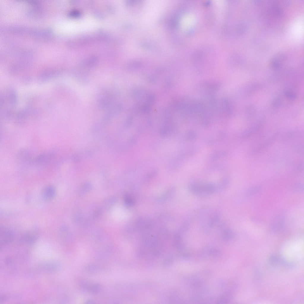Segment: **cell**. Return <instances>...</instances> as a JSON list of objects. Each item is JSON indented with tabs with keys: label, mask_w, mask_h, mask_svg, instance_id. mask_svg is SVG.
<instances>
[{
	"label": "cell",
	"mask_w": 304,
	"mask_h": 304,
	"mask_svg": "<svg viewBox=\"0 0 304 304\" xmlns=\"http://www.w3.org/2000/svg\"><path fill=\"white\" fill-rule=\"evenodd\" d=\"M72 75L76 79L80 82L85 83L88 81V77L85 74L81 72H74L72 74Z\"/></svg>",
	"instance_id": "9c48e42d"
},
{
	"label": "cell",
	"mask_w": 304,
	"mask_h": 304,
	"mask_svg": "<svg viewBox=\"0 0 304 304\" xmlns=\"http://www.w3.org/2000/svg\"><path fill=\"white\" fill-rule=\"evenodd\" d=\"M98 62V59L96 57L91 56L84 63L83 65L88 68H92L96 66Z\"/></svg>",
	"instance_id": "ba28073f"
},
{
	"label": "cell",
	"mask_w": 304,
	"mask_h": 304,
	"mask_svg": "<svg viewBox=\"0 0 304 304\" xmlns=\"http://www.w3.org/2000/svg\"><path fill=\"white\" fill-rule=\"evenodd\" d=\"M15 233L11 228L5 227L0 228V243L1 246L8 244L14 240Z\"/></svg>",
	"instance_id": "6da1fadb"
},
{
	"label": "cell",
	"mask_w": 304,
	"mask_h": 304,
	"mask_svg": "<svg viewBox=\"0 0 304 304\" xmlns=\"http://www.w3.org/2000/svg\"><path fill=\"white\" fill-rule=\"evenodd\" d=\"M60 74L59 71L56 70H48L42 72L39 76V79L45 81L58 77Z\"/></svg>",
	"instance_id": "8992f818"
},
{
	"label": "cell",
	"mask_w": 304,
	"mask_h": 304,
	"mask_svg": "<svg viewBox=\"0 0 304 304\" xmlns=\"http://www.w3.org/2000/svg\"><path fill=\"white\" fill-rule=\"evenodd\" d=\"M115 102L114 97L112 94L105 92L99 96L98 106L100 109L107 110Z\"/></svg>",
	"instance_id": "7a4b0ae2"
},
{
	"label": "cell",
	"mask_w": 304,
	"mask_h": 304,
	"mask_svg": "<svg viewBox=\"0 0 304 304\" xmlns=\"http://www.w3.org/2000/svg\"><path fill=\"white\" fill-rule=\"evenodd\" d=\"M81 218V215L79 214H77L75 215L74 217V220L75 222H78L80 220Z\"/></svg>",
	"instance_id": "7c38bea8"
},
{
	"label": "cell",
	"mask_w": 304,
	"mask_h": 304,
	"mask_svg": "<svg viewBox=\"0 0 304 304\" xmlns=\"http://www.w3.org/2000/svg\"><path fill=\"white\" fill-rule=\"evenodd\" d=\"M92 186L90 184H86L83 185L80 190V192L81 195H83L87 192L90 191L92 189Z\"/></svg>",
	"instance_id": "30bf717a"
},
{
	"label": "cell",
	"mask_w": 304,
	"mask_h": 304,
	"mask_svg": "<svg viewBox=\"0 0 304 304\" xmlns=\"http://www.w3.org/2000/svg\"><path fill=\"white\" fill-rule=\"evenodd\" d=\"M69 14L71 16L73 17H77L79 16L80 15V12L79 11L77 10H72L70 12Z\"/></svg>",
	"instance_id": "8fae6325"
},
{
	"label": "cell",
	"mask_w": 304,
	"mask_h": 304,
	"mask_svg": "<svg viewBox=\"0 0 304 304\" xmlns=\"http://www.w3.org/2000/svg\"><path fill=\"white\" fill-rule=\"evenodd\" d=\"M56 193L55 188L52 186H48L43 190L42 196L43 199L46 201L52 200L55 197Z\"/></svg>",
	"instance_id": "5b68a950"
},
{
	"label": "cell",
	"mask_w": 304,
	"mask_h": 304,
	"mask_svg": "<svg viewBox=\"0 0 304 304\" xmlns=\"http://www.w3.org/2000/svg\"><path fill=\"white\" fill-rule=\"evenodd\" d=\"M269 261L270 264L273 266H281L290 267L292 266L290 264L284 259L274 255H272L270 256Z\"/></svg>",
	"instance_id": "277c9868"
},
{
	"label": "cell",
	"mask_w": 304,
	"mask_h": 304,
	"mask_svg": "<svg viewBox=\"0 0 304 304\" xmlns=\"http://www.w3.org/2000/svg\"><path fill=\"white\" fill-rule=\"evenodd\" d=\"M284 225L283 219L281 217H275L271 223L272 229L275 231H278L282 228Z\"/></svg>",
	"instance_id": "52a82bcc"
},
{
	"label": "cell",
	"mask_w": 304,
	"mask_h": 304,
	"mask_svg": "<svg viewBox=\"0 0 304 304\" xmlns=\"http://www.w3.org/2000/svg\"><path fill=\"white\" fill-rule=\"evenodd\" d=\"M39 233L38 230L36 228L30 229L22 235L21 238V241L28 243H33L38 238Z\"/></svg>",
	"instance_id": "3957f363"
}]
</instances>
